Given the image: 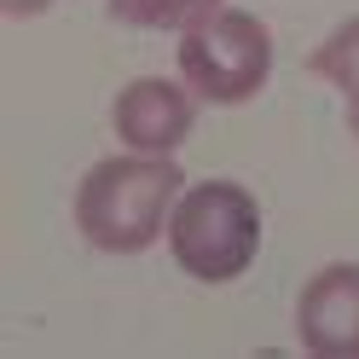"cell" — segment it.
Returning a JSON list of instances; mask_svg holds the SVG:
<instances>
[{
	"mask_svg": "<svg viewBox=\"0 0 359 359\" xmlns=\"http://www.w3.org/2000/svg\"><path fill=\"white\" fill-rule=\"evenodd\" d=\"M186 191L174 156L116 151L93 163L76 186V232L99 255H145L156 238H168V215Z\"/></svg>",
	"mask_w": 359,
	"mask_h": 359,
	"instance_id": "obj_1",
	"label": "cell"
},
{
	"mask_svg": "<svg viewBox=\"0 0 359 359\" xmlns=\"http://www.w3.org/2000/svg\"><path fill=\"white\" fill-rule=\"evenodd\" d=\"M168 255L197 284H238L261 255V203L238 180H197L168 215Z\"/></svg>",
	"mask_w": 359,
	"mask_h": 359,
	"instance_id": "obj_2",
	"label": "cell"
},
{
	"mask_svg": "<svg viewBox=\"0 0 359 359\" xmlns=\"http://www.w3.org/2000/svg\"><path fill=\"white\" fill-rule=\"evenodd\" d=\"M174 64H180V81L203 104L232 110V104H250L266 87V76H273V35H266L255 12L215 6L197 24L180 29Z\"/></svg>",
	"mask_w": 359,
	"mask_h": 359,
	"instance_id": "obj_3",
	"label": "cell"
},
{
	"mask_svg": "<svg viewBox=\"0 0 359 359\" xmlns=\"http://www.w3.org/2000/svg\"><path fill=\"white\" fill-rule=\"evenodd\" d=\"M197 99L186 81L168 76H133L116 104H110V128H116L122 151H151V156H174L197 128Z\"/></svg>",
	"mask_w": 359,
	"mask_h": 359,
	"instance_id": "obj_4",
	"label": "cell"
},
{
	"mask_svg": "<svg viewBox=\"0 0 359 359\" xmlns=\"http://www.w3.org/2000/svg\"><path fill=\"white\" fill-rule=\"evenodd\" d=\"M296 342L313 359H359V261H330L302 284Z\"/></svg>",
	"mask_w": 359,
	"mask_h": 359,
	"instance_id": "obj_5",
	"label": "cell"
},
{
	"mask_svg": "<svg viewBox=\"0 0 359 359\" xmlns=\"http://www.w3.org/2000/svg\"><path fill=\"white\" fill-rule=\"evenodd\" d=\"M307 70H313V81H325V87H336V93H353L359 87V12L353 18H342L319 47L307 53Z\"/></svg>",
	"mask_w": 359,
	"mask_h": 359,
	"instance_id": "obj_6",
	"label": "cell"
},
{
	"mask_svg": "<svg viewBox=\"0 0 359 359\" xmlns=\"http://www.w3.org/2000/svg\"><path fill=\"white\" fill-rule=\"evenodd\" d=\"M226 6V0H110V18L116 24H133V29H186L197 24L203 12Z\"/></svg>",
	"mask_w": 359,
	"mask_h": 359,
	"instance_id": "obj_7",
	"label": "cell"
},
{
	"mask_svg": "<svg viewBox=\"0 0 359 359\" xmlns=\"http://www.w3.org/2000/svg\"><path fill=\"white\" fill-rule=\"evenodd\" d=\"M47 6H53V0H0V12H6V18H41Z\"/></svg>",
	"mask_w": 359,
	"mask_h": 359,
	"instance_id": "obj_8",
	"label": "cell"
},
{
	"mask_svg": "<svg viewBox=\"0 0 359 359\" xmlns=\"http://www.w3.org/2000/svg\"><path fill=\"white\" fill-rule=\"evenodd\" d=\"M348 128H353V140H359V87L348 93Z\"/></svg>",
	"mask_w": 359,
	"mask_h": 359,
	"instance_id": "obj_9",
	"label": "cell"
}]
</instances>
